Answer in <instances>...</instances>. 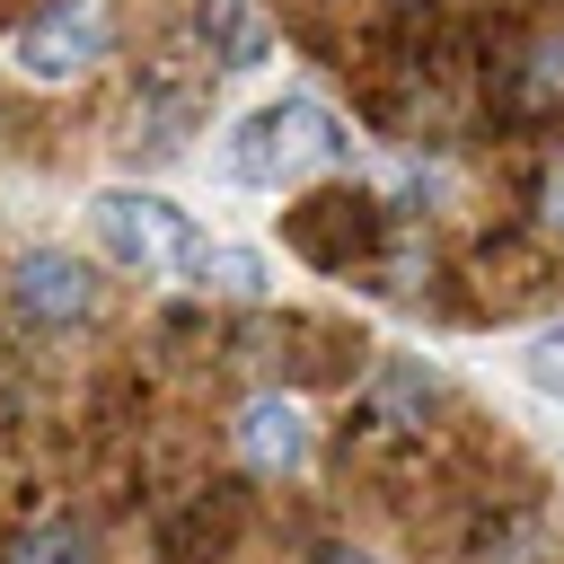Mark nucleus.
Returning a JSON list of instances; mask_svg holds the SVG:
<instances>
[{
    "mask_svg": "<svg viewBox=\"0 0 564 564\" xmlns=\"http://www.w3.org/2000/svg\"><path fill=\"white\" fill-rule=\"evenodd\" d=\"M344 150H352V141H344V123H335L326 106L282 97V106H256V115L229 132V176L282 194V185H300V176H317V167H344Z\"/></svg>",
    "mask_w": 564,
    "mask_h": 564,
    "instance_id": "f257e3e1",
    "label": "nucleus"
},
{
    "mask_svg": "<svg viewBox=\"0 0 564 564\" xmlns=\"http://www.w3.org/2000/svg\"><path fill=\"white\" fill-rule=\"evenodd\" d=\"M88 229H97L106 256L132 264V273H185V264L203 256L194 220H185L167 194H132V185H106V194L88 203Z\"/></svg>",
    "mask_w": 564,
    "mask_h": 564,
    "instance_id": "f03ea898",
    "label": "nucleus"
},
{
    "mask_svg": "<svg viewBox=\"0 0 564 564\" xmlns=\"http://www.w3.org/2000/svg\"><path fill=\"white\" fill-rule=\"evenodd\" d=\"M115 44V9L106 0H44L18 35V70L26 79H79L97 53Z\"/></svg>",
    "mask_w": 564,
    "mask_h": 564,
    "instance_id": "7ed1b4c3",
    "label": "nucleus"
},
{
    "mask_svg": "<svg viewBox=\"0 0 564 564\" xmlns=\"http://www.w3.org/2000/svg\"><path fill=\"white\" fill-rule=\"evenodd\" d=\"M9 308L35 326H79V317H97V273L62 247H26L9 264Z\"/></svg>",
    "mask_w": 564,
    "mask_h": 564,
    "instance_id": "20e7f679",
    "label": "nucleus"
},
{
    "mask_svg": "<svg viewBox=\"0 0 564 564\" xmlns=\"http://www.w3.org/2000/svg\"><path fill=\"white\" fill-rule=\"evenodd\" d=\"M361 212H370V203H352V194H317V203L291 212V247L317 256V264H352V256L370 247V220H361Z\"/></svg>",
    "mask_w": 564,
    "mask_h": 564,
    "instance_id": "39448f33",
    "label": "nucleus"
},
{
    "mask_svg": "<svg viewBox=\"0 0 564 564\" xmlns=\"http://www.w3.org/2000/svg\"><path fill=\"white\" fill-rule=\"evenodd\" d=\"M238 449H247V467L291 476V467L308 458V423H300V405H291V397H256V405L238 414Z\"/></svg>",
    "mask_w": 564,
    "mask_h": 564,
    "instance_id": "423d86ee",
    "label": "nucleus"
},
{
    "mask_svg": "<svg viewBox=\"0 0 564 564\" xmlns=\"http://www.w3.org/2000/svg\"><path fill=\"white\" fill-rule=\"evenodd\" d=\"M511 106H520L529 123L564 115V35H538V44L520 53V70H511Z\"/></svg>",
    "mask_w": 564,
    "mask_h": 564,
    "instance_id": "0eeeda50",
    "label": "nucleus"
},
{
    "mask_svg": "<svg viewBox=\"0 0 564 564\" xmlns=\"http://www.w3.org/2000/svg\"><path fill=\"white\" fill-rule=\"evenodd\" d=\"M194 273H203V291H220V300H256V291H264V256H256V247H203Z\"/></svg>",
    "mask_w": 564,
    "mask_h": 564,
    "instance_id": "6e6552de",
    "label": "nucleus"
},
{
    "mask_svg": "<svg viewBox=\"0 0 564 564\" xmlns=\"http://www.w3.org/2000/svg\"><path fill=\"white\" fill-rule=\"evenodd\" d=\"M220 538H229V502L212 511V494H203V502L167 529V546H159V555H167V564H203V546H220Z\"/></svg>",
    "mask_w": 564,
    "mask_h": 564,
    "instance_id": "1a4fd4ad",
    "label": "nucleus"
},
{
    "mask_svg": "<svg viewBox=\"0 0 564 564\" xmlns=\"http://www.w3.org/2000/svg\"><path fill=\"white\" fill-rule=\"evenodd\" d=\"M97 555V538L79 529V520H44L26 546H18V564H88Z\"/></svg>",
    "mask_w": 564,
    "mask_h": 564,
    "instance_id": "9d476101",
    "label": "nucleus"
},
{
    "mask_svg": "<svg viewBox=\"0 0 564 564\" xmlns=\"http://www.w3.org/2000/svg\"><path fill=\"white\" fill-rule=\"evenodd\" d=\"M203 35H220V53H229V62H256V44H264V35H256V18H247L238 0H203Z\"/></svg>",
    "mask_w": 564,
    "mask_h": 564,
    "instance_id": "9b49d317",
    "label": "nucleus"
},
{
    "mask_svg": "<svg viewBox=\"0 0 564 564\" xmlns=\"http://www.w3.org/2000/svg\"><path fill=\"white\" fill-rule=\"evenodd\" d=\"M529 379H538L546 397H564V326H546V335H529Z\"/></svg>",
    "mask_w": 564,
    "mask_h": 564,
    "instance_id": "f8f14e48",
    "label": "nucleus"
},
{
    "mask_svg": "<svg viewBox=\"0 0 564 564\" xmlns=\"http://www.w3.org/2000/svg\"><path fill=\"white\" fill-rule=\"evenodd\" d=\"M538 220H546V238L564 247V159H555V167L538 176Z\"/></svg>",
    "mask_w": 564,
    "mask_h": 564,
    "instance_id": "ddd939ff",
    "label": "nucleus"
},
{
    "mask_svg": "<svg viewBox=\"0 0 564 564\" xmlns=\"http://www.w3.org/2000/svg\"><path fill=\"white\" fill-rule=\"evenodd\" d=\"M317 564H379V555H361V546H317Z\"/></svg>",
    "mask_w": 564,
    "mask_h": 564,
    "instance_id": "4468645a",
    "label": "nucleus"
},
{
    "mask_svg": "<svg viewBox=\"0 0 564 564\" xmlns=\"http://www.w3.org/2000/svg\"><path fill=\"white\" fill-rule=\"evenodd\" d=\"M397 9H432V0H397Z\"/></svg>",
    "mask_w": 564,
    "mask_h": 564,
    "instance_id": "2eb2a0df",
    "label": "nucleus"
}]
</instances>
